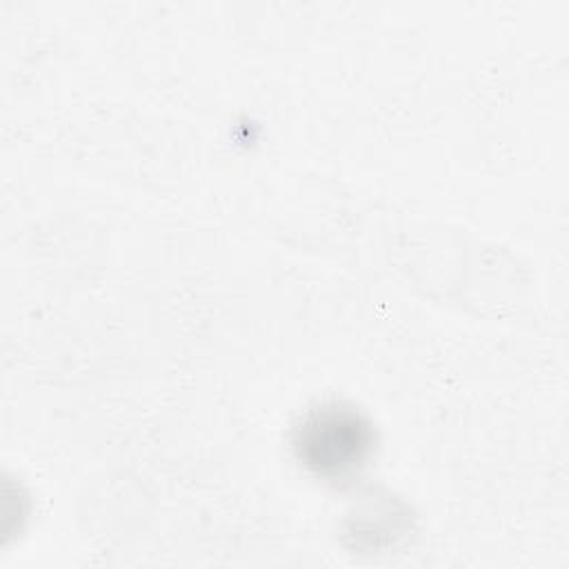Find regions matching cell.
<instances>
[{"instance_id": "1", "label": "cell", "mask_w": 569, "mask_h": 569, "mask_svg": "<svg viewBox=\"0 0 569 569\" xmlns=\"http://www.w3.org/2000/svg\"><path fill=\"white\" fill-rule=\"evenodd\" d=\"M373 427L353 407L322 405L293 431L298 460L316 476L345 480L358 473L373 451Z\"/></svg>"}]
</instances>
